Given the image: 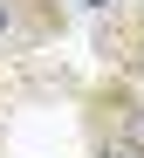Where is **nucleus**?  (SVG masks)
<instances>
[{
  "label": "nucleus",
  "mask_w": 144,
  "mask_h": 158,
  "mask_svg": "<svg viewBox=\"0 0 144 158\" xmlns=\"http://www.w3.org/2000/svg\"><path fill=\"white\" fill-rule=\"evenodd\" d=\"M89 55H96V69L144 83V0H124L103 21H89Z\"/></svg>",
  "instance_id": "obj_3"
},
{
  "label": "nucleus",
  "mask_w": 144,
  "mask_h": 158,
  "mask_svg": "<svg viewBox=\"0 0 144 158\" xmlns=\"http://www.w3.org/2000/svg\"><path fill=\"white\" fill-rule=\"evenodd\" d=\"M76 138L82 158H144V83L89 69L76 83Z\"/></svg>",
  "instance_id": "obj_1"
},
{
  "label": "nucleus",
  "mask_w": 144,
  "mask_h": 158,
  "mask_svg": "<svg viewBox=\"0 0 144 158\" xmlns=\"http://www.w3.org/2000/svg\"><path fill=\"white\" fill-rule=\"evenodd\" d=\"M14 103V76H7V62H0V110Z\"/></svg>",
  "instance_id": "obj_5"
},
{
  "label": "nucleus",
  "mask_w": 144,
  "mask_h": 158,
  "mask_svg": "<svg viewBox=\"0 0 144 158\" xmlns=\"http://www.w3.org/2000/svg\"><path fill=\"white\" fill-rule=\"evenodd\" d=\"M110 7H124V0H69V14H89V21H103Z\"/></svg>",
  "instance_id": "obj_4"
},
{
  "label": "nucleus",
  "mask_w": 144,
  "mask_h": 158,
  "mask_svg": "<svg viewBox=\"0 0 144 158\" xmlns=\"http://www.w3.org/2000/svg\"><path fill=\"white\" fill-rule=\"evenodd\" d=\"M69 0H0V62H27L69 35Z\"/></svg>",
  "instance_id": "obj_2"
}]
</instances>
